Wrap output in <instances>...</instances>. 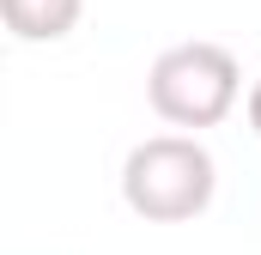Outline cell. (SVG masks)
Instances as JSON below:
<instances>
[{
    "mask_svg": "<svg viewBox=\"0 0 261 255\" xmlns=\"http://www.w3.org/2000/svg\"><path fill=\"white\" fill-rule=\"evenodd\" d=\"M122 194L140 219H158V225L195 219L213 200V158H206V146L182 140V134L140 140L122 164Z\"/></svg>",
    "mask_w": 261,
    "mask_h": 255,
    "instance_id": "obj_1",
    "label": "cell"
},
{
    "mask_svg": "<svg viewBox=\"0 0 261 255\" xmlns=\"http://www.w3.org/2000/svg\"><path fill=\"white\" fill-rule=\"evenodd\" d=\"M152 110L176 128H213L237 104V61L219 43H176L152 61Z\"/></svg>",
    "mask_w": 261,
    "mask_h": 255,
    "instance_id": "obj_2",
    "label": "cell"
},
{
    "mask_svg": "<svg viewBox=\"0 0 261 255\" xmlns=\"http://www.w3.org/2000/svg\"><path fill=\"white\" fill-rule=\"evenodd\" d=\"M79 6L85 0H0L6 12V31L24 37V43H55L79 24Z\"/></svg>",
    "mask_w": 261,
    "mask_h": 255,
    "instance_id": "obj_3",
    "label": "cell"
},
{
    "mask_svg": "<svg viewBox=\"0 0 261 255\" xmlns=\"http://www.w3.org/2000/svg\"><path fill=\"white\" fill-rule=\"evenodd\" d=\"M249 128L261 134V79H255V91H249Z\"/></svg>",
    "mask_w": 261,
    "mask_h": 255,
    "instance_id": "obj_4",
    "label": "cell"
}]
</instances>
